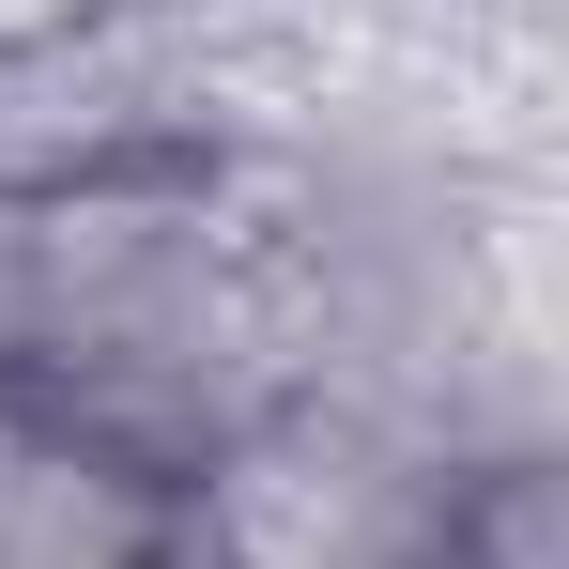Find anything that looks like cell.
I'll return each mask as SVG.
<instances>
[{"mask_svg": "<svg viewBox=\"0 0 569 569\" xmlns=\"http://www.w3.org/2000/svg\"><path fill=\"white\" fill-rule=\"evenodd\" d=\"M0 569H186V477L62 385H0Z\"/></svg>", "mask_w": 569, "mask_h": 569, "instance_id": "obj_1", "label": "cell"}]
</instances>
